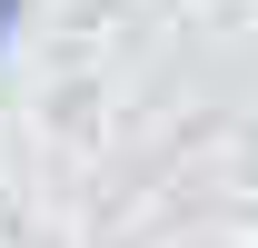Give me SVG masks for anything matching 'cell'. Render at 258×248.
<instances>
[{"mask_svg":"<svg viewBox=\"0 0 258 248\" xmlns=\"http://www.w3.org/2000/svg\"><path fill=\"white\" fill-rule=\"evenodd\" d=\"M20 20H30V0H0V50L20 40Z\"/></svg>","mask_w":258,"mask_h":248,"instance_id":"cell-1","label":"cell"}]
</instances>
